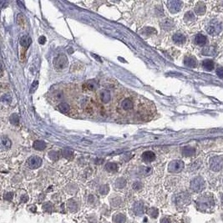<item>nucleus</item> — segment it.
<instances>
[{"instance_id":"1","label":"nucleus","mask_w":223,"mask_h":223,"mask_svg":"<svg viewBox=\"0 0 223 223\" xmlns=\"http://www.w3.org/2000/svg\"><path fill=\"white\" fill-rule=\"evenodd\" d=\"M196 206L202 212H209L215 206L214 198L212 195L205 194L200 196L196 201Z\"/></svg>"},{"instance_id":"2","label":"nucleus","mask_w":223,"mask_h":223,"mask_svg":"<svg viewBox=\"0 0 223 223\" xmlns=\"http://www.w3.org/2000/svg\"><path fill=\"white\" fill-rule=\"evenodd\" d=\"M206 188V182L201 176H196L191 181V189L195 192H201Z\"/></svg>"},{"instance_id":"3","label":"nucleus","mask_w":223,"mask_h":223,"mask_svg":"<svg viewBox=\"0 0 223 223\" xmlns=\"http://www.w3.org/2000/svg\"><path fill=\"white\" fill-rule=\"evenodd\" d=\"M209 166L213 171H220L223 168V157L216 156L210 159Z\"/></svg>"},{"instance_id":"4","label":"nucleus","mask_w":223,"mask_h":223,"mask_svg":"<svg viewBox=\"0 0 223 223\" xmlns=\"http://www.w3.org/2000/svg\"><path fill=\"white\" fill-rule=\"evenodd\" d=\"M67 64H68V59L64 54L56 57L54 60V66L57 70H63L67 66Z\"/></svg>"},{"instance_id":"5","label":"nucleus","mask_w":223,"mask_h":223,"mask_svg":"<svg viewBox=\"0 0 223 223\" xmlns=\"http://www.w3.org/2000/svg\"><path fill=\"white\" fill-rule=\"evenodd\" d=\"M184 168V162L182 160H172L168 166V171L171 173H178L183 170Z\"/></svg>"},{"instance_id":"6","label":"nucleus","mask_w":223,"mask_h":223,"mask_svg":"<svg viewBox=\"0 0 223 223\" xmlns=\"http://www.w3.org/2000/svg\"><path fill=\"white\" fill-rule=\"evenodd\" d=\"M222 30V25L219 22H212L211 25L207 27L206 31L211 35H217Z\"/></svg>"},{"instance_id":"7","label":"nucleus","mask_w":223,"mask_h":223,"mask_svg":"<svg viewBox=\"0 0 223 223\" xmlns=\"http://www.w3.org/2000/svg\"><path fill=\"white\" fill-rule=\"evenodd\" d=\"M182 5H183V3L178 0H172V1L167 2L168 9L170 10L171 14H176L179 11H181Z\"/></svg>"},{"instance_id":"8","label":"nucleus","mask_w":223,"mask_h":223,"mask_svg":"<svg viewBox=\"0 0 223 223\" xmlns=\"http://www.w3.org/2000/svg\"><path fill=\"white\" fill-rule=\"evenodd\" d=\"M42 165V159L38 156H32L28 160V166L30 169H37Z\"/></svg>"},{"instance_id":"9","label":"nucleus","mask_w":223,"mask_h":223,"mask_svg":"<svg viewBox=\"0 0 223 223\" xmlns=\"http://www.w3.org/2000/svg\"><path fill=\"white\" fill-rule=\"evenodd\" d=\"M175 203L177 205L182 206V205H186L190 203V196L186 193H181L175 196Z\"/></svg>"},{"instance_id":"10","label":"nucleus","mask_w":223,"mask_h":223,"mask_svg":"<svg viewBox=\"0 0 223 223\" xmlns=\"http://www.w3.org/2000/svg\"><path fill=\"white\" fill-rule=\"evenodd\" d=\"M133 213L136 216H142L145 212V208H144V204L141 202H136L134 203L132 206Z\"/></svg>"},{"instance_id":"11","label":"nucleus","mask_w":223,"mask_h":223,"mask_svg":"<svg viewBox=\"0 0 223 223\" xmlns=\"http://www.w3.org/2000/svg\"><path fill=\"white\" fill-rule=\"evenodd\" d=\"M142 160L146 162V163H150V162H152L153 160H155L156 159V155L154 152L152 151H145L143 154H142Z\"/></svg>"},{"instance_id":"12","label":"nucleus","mask_w":223,"mask_h":223,"mask_svg":"<svg viewBox=\"0 0 223 223\" xmlns=\"http://www.w3.org/2000/svg\"><path fill=\"white\" fill-rule=\"evenodd\" d=\"M202 54L203 55L214 56L216 54V49L215 46H207L202 49Z\"/></svg>"},{"instance_id":"13","label":"nucleus","mask_w":223,"mask_h":223,"mask_svg":"<svg viewBox=\"0 0 223 223\" xmlns=\"http://www.w3.org/2000/svg\"><path fill=\"white\" fill-rule=\"evenodd\" d=\"M134 107V103H133V101L131 100H130V99H126V100H124L121 102V108L122 110H126V111H130V110H131Z\"/></svg>"},{"instance_id":"14","label":"nucleus","mask_w":223,"mask_h":223,"mask_svg":"<svg viewBox=\"0 0 223 223\" xmlns=\"http://www.w3.org/2000/svg\"><path fill=\"white\" fill-rule=\"evenodd\" d=\"M172 39L175 44H182L185 42V36L184 34H182L181 33H176L173 35L172 37Z\"/></svg>"},{"instance_id":"15","label":"nucleus","mask_w":223,"mask_h":223,"mask_svg":"<svg viewBox=\"0 0 223 223\" xmlns=\"http://www.w3.org/2000/svg\"><path fill=\"white\" fill-rule=\"evenodd\" d=\"M202 67L206 71H211L214 69V62L212 59H205L202 61Z\"/></svg>"},{"instance_id":"16","label":"nucleus","mask_w":223,"mask_h":223,"mask_svg":"<svg viewBox=\"0 0 223 223\" xmlns=\"http://www.w3.org/2000/svg\"><path fill=\"white\" fill-rule=\"evenodd\" d=\"M195 14L198 15H202L206 13V5L202 2H199L196 4L195 7Z\"/></svg>"},{"instance_id":"17","label":"nucleus","mask_w":223,"mask_h":223,"mask_svg":"<svg viewBox=\"0 0 223 223\" xmlns=\"http://www.w3.org/2000/svg\"><path fill=\"white\" fill-rule=\"evenodd\" d=\"M184 64H185V66L195 68L196 66V59L194 57H192V56L185 57V59H184Z\"/></svg>"},{"instance_id":"18","label":"nucleus","mask_w":223,"mask_h":223,"mask_svg":"<svg viewBox=\"0 0 223 223\" xmlns=\"http://www.w3.org/2000/svg\"><path fill=\"white\" fill-rule=\"evenodd\" d=\"M181 152L185 156H192L195 154V149L192 146H185L183 147Z\"/></svg>"},{"instance_id":"19","label":"nucleus","mask_w":223,"mask_h":223,"mask_svg":"<svg viewBox=\"0 0 223 223\" xmlns=\"http://www.w3.org/2000/svg\"><path fill=\"white\" fill-rule=\"evenodd\" d=\"M100 100L103 103H107L110 100V93L108 90H101L100 92Z\"/></svg>"},{"instance_id":"20","label":"nucleus","mask_w":223,"mask_h":223,"mask_svg":"<svg viewBox=\"0 0 223 223\" xmlns=\"http://www.w3.org/2000/svg\"><path fill=\"white\" fill-rule=\"evenodd\" d=\"M20 44H21L23 47H25V48H28V46L31 44L32 43V39L31 38L28 36V35H24V36H22L21 38H20Z\"/></svg>"},{"instance_id":"21","label":"nucleus","mask_w":223,"mask_h":223,"mask_svg":"<svg viewBox=\"0 0 223 223\" xmlns=\"http://www.w3.org/2000/svg\"><path fill=\"white\" fill-rule=\"evenodd\" d=\"M67 208L71 212H75L78 210V204H77V202L74 200L71 199V200L68 201V202H67Z\"/></svg>"},{"instance_id":"22","label":"nucleus","mask_w":223,"mask_h":223,"mask_svg":"<svg viewBox=\"0 0 223 223\" xmlns=\"http://www.w3.org/2000/svg\"><path fill=\"white\" fill-rule=\"evenodd\" d=\"M195 43L199 46L205 45L206 43V37L203 34H199L195 37Z\"/></svg>"},{"instance_id":"23","label":"nucleus","mask_w":223,"mask_h":223,"mask_svg":"<svg viewBox=\"0 0 223 223\" xmlns=\"http://www.w3.org/2000/svg\"><path fill=\"white\" fill-rule=\"evenodd\" d=\"M126 221V217L122 213H117L113 216V222L114 223H125Z\"/></svg>"},{"instance_id":"24","label":"nucleus","mask_w":223,"mask_h":223,"mask_svg":"<svg viewBox=\"0 0 223 223\" xmlns=\"http://www.w3.org/2000/svg\"><path fill=\"white\" fill-rule=\"evenodd\" d=\"M160 25H161L162 28H164L166 30H170V29L173 28L174 23L171 21V19H165L164 21L160 24Z\"/></svg>"},{"instance_id":"25","label":"nucleus","mask_w":223,"mask_h":223,"mask_svg":"<svg viewBox=\"0 0 223 223\" xmlns=\"http://www.w3.org/2000/svg\"><path fill=\"white\" fill-rule=\"evenodd\" d=\"M46 144L43 140H35L34 142V148L37 150H43L45 149Z\"/></svg>"},{"instance_id":"26","label":"nucleus","mask_w":223,"mask_h":223,"mask_svg":"<svg viewBox=\"0 0 223 223\" xmlns=\"http://www.w3.org/2000/svg\"><path fill=\"white\" fill-rule=\"evenodd\" d=\"M58 109H59V110L61 113H63V114H68L70 110V105L66 104V103H61V104H59L58 105Z\"/></svg>"},{"instance_id":"27","label":"nucleus","mask_w":223,"mask_h":223,"mask_svg":"<svg viewBox=\"0 0 223 223\" xmlns=\"http://www.w3.org/2000/svg\"><path fill=\"white\" fill-rule=\"evenodd\" d=\"M118 166L117 165L114 163V162H109L105 165V170L109 172H114V171H117Z\"/></svg>"},{"instance_id":"28","label":"nucleus","mask_w":223,"mask_h":223,"mask_svg":"<svg viewBox=\"0 0 223 223\" xmlns=\"http://www.w3.org/2000/svg\"><path fill=\"white\" fill-rule=\"evenodd\" d=\"M126 185V181L124 178H119L115 181V187L117 189H122L124 188Z\"/></svg>"},{"instance_id":"29","label":"nucleus","mask_w":223,"mask_h":223,"mask_svg":"<svg viewBox=\"0 0 223 223\" xmlns=\"http://www.w3.org/2000/svg\"><path fill=\"white\" fill-rule=\"evenodd\" d=\"M2 146L3 147H4L5 149H9L12 146V143H11V140L8 137H5V136H3L2 137Z\"/></svg>"},{"instance_id":"30","label":"nucleus","mask_w":223,"mask_h":223,"mask_svg":"<svg viewBox=\"0 0 223 223\" xmlns=\"http://www.w3.org/2000/svg\"><path fill=\"white\" fill-rule=\"evenodd\" d=\"M62 156H63L65 159L72 160L74 157V152L70 150H62Z\"/></svg>"},{"instance_id":"31","label":"nucleus","mask_w":223,"mask_h":223,"mask_svg":"<svg viewBox=\"0 0 223 223\" xmlns=\"http://www.w3.org/2000/svg\"><path fill=\"white\" fill-rule=\"evenodd\" d=\"M142 34L146 35H150V34H156V30L155 28H151V27H146L144 28L142 30Z\"/></svg>"},{"instance_id":"32","label":"nucleus","mask_w":223,"mask_h":223,"mask_svg":"<svg viewBox=\"0 0 223 223\" xmlns=\"http://www.w3.org/2000/svg\"><path fill=\"white\" fill-rule=\"evenodd\" d=\"M42 208L44 209V212H51L54 209V206H53V204L51 202H45L44 205H43Z\"/></svg>"},{"instance_id":"33","label":"nucleus","mask_w":223,"mask_h":223,"mask_svg":"<svg viewBox=\"0 0 223 223\" xmlns=\"http://www.w3.org/2000/svg\"><path fill=\"white\" fill-rule=\"evenodd\" d=\"M195 14H193L192 12H191V11L186 12L185 14V16H184L185 21H193V20H195Z\"/></svg>"},{"instance_id":"34","label":"nucleus","mask_w":223,"mask_h":223,"mask_svg":"<svg viewBox=\"0 0 223 223\" xmlns=\"http://www.w3.org/2000/svg\"><path fill=\"white\" fill-rule=\"evenodd\" d=\"M62 99H63V93L61 91H55L53 94V100L55 102L61 100Z\"/></svg>"},{"instance_id":"35","label":"nucleus","mask_w":223,"mask_h":223,"mask_svg":"<svg viewBox=\"0 0 223 223\" xmlns=\"http://www.w3.org/2000/svg\"><path fill=\"white\" fill-rule=\"evenodd\" d=\"M49 157L54 161H56V160H59V152L57 151H54V150H51L49 152Z\"/></svg>"},{"instance_id":"36","label":"nucleus","mask_w":223,"mask_h":223,"mask_svg":"<svg viewBox=\"0 0 223 223\" xmlns=\"http://www.w3.org/2000/svg\"><path fill=\"white\" fill-rule=\"evenodd\" d=\"M148 214L150 215L151 218H156L158 215H159V211L156 208H150L148 211Z\"/></svg>"},{"instance_id":"37","label":"nucleus","mask_w":223,"mask_h":223,"mask_svg":"<svg viewBox=\"0 0 223 223\" xmlns=\"http://www.w3.org/2000/svg\"><path fill=\"white\" fill-rule=\"evenodd\" d=\"M110 191V187L108 185H101L100 189H99V192L100 193L101 195H106Z\"/></svg>"},{"instance_id":"38","label":"nucleus","mask_w":223,"mask_h":223,"mask_svg":"<svg viewBox=\"0 0 223 223\" xmlns=\"http://www.w3.org/2000/svg\"><path fill=\"white\" fill-rule=\"evenodd\" d=\"M121 198H120V197H115L114 198L113 200L111 201V206L113 207H117V206H120V204H121Z\"/></svg>"},{"instance_id":"39","label":"nucleus","mask_w":223,"mask_h":223,"mask_svg":"<svg viewBox=\"0 0 223 223\" xmlns=\"http://www.w3.org/2000/svg\"><path fill=\"white\" fill-rule=\"evenodd\" d=\"M9 120H10V122L12 124H14V125H17L18 121H19V117H18V115L17 114H13V115H11L10 118H9Z\"/></svg>"},{"instance_id":"40","label":"nucleus","mask_w":223,"mask_h":223,"mask_svg":"<svg viewBox=\"0 0 223 223\" xmlns=\"http://www.w3.org/2000/svg\"><path fill=\"white\" fill-rule=\"evenodd\" d=\"M84 87L86 88L88 90H94L95 89V85L92 82H88V83L84 84Z\"/></svg>"},{"instance_id":"41","label":"nucleus","mask_w":223,"mask_h":223,"mask_svg":"<svg viewBox=\"0 0 223 223\" xmlns=\"http://www.w3.org/2000/svg\"><path fill=\"white\" fill-rule=\"evenodd\" d=\"M18 25H20V26H24L25 25V18H24V16L22 14H18Z\"/></svg>"},{"instance_id":"42","label":"nucleus","mask_w":223,"mask_h":223,"mask_svg":"<svg viewBox=\"0 0 223 223\" xmlns=\"http://www.w3.org/2000/svg\"><path fill=\"white\" fill-rule=\"evenodd\" d=\"M142 184L139 182V181H136L134 184L132 185V187L133 189H135V190H136V191H138V190H140V189L142 188Z\"/></svg>"},{"instance_id":"43","label":"nucleus","mask_w":223,"mask_h":223,"mask_svg":"<svg viewBox=\"0 0 223 223\" xmlns=\"http://www.w3.org/2000/svg\"><path fill=\"white\" fill-rule=\"evenodd\" d=\"M216 74L217 76L221 78V79H223V67H218L216 70Z\"/></svg>"},{"instance_id":"44","label":"nucleus","mask_w":223,"mask_h":223,"mask_svg":"<svg viewBox=\"0 0 223 223\" xmlns=\"http://www.w3.org/2000/svg\"><path fill=\"white\" fill-rule=\"evenodd\" d=\"M4 197L6 201H11L13 199V197H14V194L12 192H7V193L4 194Z\"/></svg>"},{"instance_id":"45","label":"nucleus","mask_w":223,"mask_h":223,"mask_svg":"<svg viewBox=\"0 0 223 223\" xmlns=\"http://www.w3.org/2000/svg\"><path fill=\"white\" fill-rule=\"evenodd\" d=\"M37 87H38V81H37V80H35L34 82L33 83V84H32L31 90H30V93H33L34 91H35V90L37 89Z\"/></svg>"},{"instance_id":"46","label":"nucleus","mask_w":223,"mask_h":223,"mask_svg":"<svg viewBox=\"0 0 223 223\" xmlns=\"http://www.w3.org/2000/svg\"><path fill=\"white\" fill-rule=\"evenodd\" d=\"M7 100L11 101V97L9 94H4V95L2 96V100L4 101V102H7Z\"/></svg>"},{"instance_id":"47","label":"nucleus","mask_w":223,"mask_h":223,"mask_svg":"<svg viewBox=\"0 0 223 223\" xmlns=\"http://www.w3.org/2000/svg\"><path fill=\"white\" fill-rule=\"evenodd\" d=\"M46 38L44 36H41V37H39V38H38V43H39L40 44H44Z\"/></svg>"},{"instance_id":"48","label":"nucleus","mask_w":223,"mask_h":223,"mask_svg":"<svg viewBox=\"0 0 223 223\" xmlns=\"http://www.w3.org/2000/svg\"><path fill=\"white\" fill-rule=\"evenodd\" d=\"M21 202H23V203H25V202H28V196L27 195H24L23 196L21 197Z\"/></svg>"},{"instance_id":"49","label":"nucleus","mask_w":223,"mask_h":223,"mask_svg":"<svg viewBox=\"0 0 223 223\" xmlns=\"http://www.w3.org/2000/svg\"><path fill=\"white\" fill-rule=\"evenodd\" d=\"M160 223H171V222H170V220L165 217V218H162V219H161Z\"/></svg>"},{"instance_id":"50","label":"nucleus","mask_w":223,"mask_h":223,"mask_svg":"<svg viewBox=\"0 0 223 223\" xmlns=\"http://www.w3.org/2000/svg\"><path fill=\"white\" fill-rule=\"evenodd\" d=\"M221 204H222V206H223V195H222V197H221Z\"/></svg>"}]
</instances>
